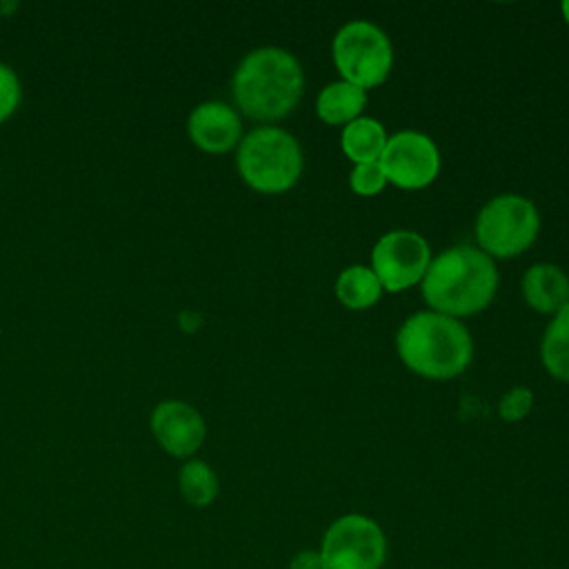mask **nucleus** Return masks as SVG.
Returning <instances> with one entry per match:
<instances>
[{"label":"nucleus","mask_w":569,"mask_h":569,"mask_svg":"<svg viewBox=\"0 0 569 569\" xmlns=\"http://www.w3.org/2000/svg\"><path fill=\"white\" fill-rule=\"evenodd\" d=\"M187 136L204 153H227L244 133L236 107L224 100H202L187 116Z\"/></svg>","instance_id":"9b49d317"},{"label":"nucleus","mask_w":569,"mask_h":569,"mask_svg":"<svg viewBox=\"0 0 569 569\" xmlns=\"http://www.w3.org/2000/svg\"><path fill=\"white\" fill-rule=\"evenodd\" d=\"M367 104V91L347 82V80H333L325 84L316 98V113L327 124H340L356 120L362 116V109Z\"/></svg>","instance_id":"4468645a"},{"label":"nucleus","mask_w":569,"mask_h":569,"mask_svg":"<svg viewBox=\"0 0 569 569\" xmlns=\"http://www.w3.org/2000/svg\"><path fill=\"white\" fill-rule=\"evenodd\" d=\"M305 91L300 60L284 47L262 44L247 51L231 76V98L238 113L271 124L287 118Z\"/></svg>","instance_id":"f257e3e1"},{"label":"nucleus","mask_w":569,"mask_h":569,"mask_svg":"<svg viewBox=\"0 0 569 569\" xmlns=\"http://www.w3.org/2000/svg\"><path fill=\"white\" fill-rule=\"evenodd\" d=\"M396 353L420 378L451 380L471 365L473 338L462 320L425 309L400 325Z\"/></svg>","instance_id":"7ed1b4c3"},{"label":"nucleus","mask_w":569,"mask_h":569,"mask_svg":"<svg viewBox=\"0 0 569 569\" xmlns=\"http://www.w3.org/2000/svg\"><path fill=\"white\" fill-rule=\"evenodd\" d=\"M149 429L158 447L171 458L189 460L207 438L204 416L184 400H160L149 413Z\"/></svg>","instance_id":"9d476101"},{"label":"nucleus","mask_w":569,"mask_h":569,"mask_svg":"<svg viewBox=\"0 0 569 569\" xmlns=\"http://www.w3.org/2000/svg\"><path fill=\"white\" fill-rule=\"evenodd\" d=\"M331 58L340 80L367 91L389 78L393 69V44L380 24L356 18L336 31Z\"/></svg>","instance_id":"423d86ee"},{"label":"nucleus","mask_w":569,"mask_h":569,"mask_svg":"<svg viewBox=\"0 0 569 569\" xmlns=\"http://www.w3.org/2000/svg\"><path fill=\"white\" fill-rule=\"evenodd\" d=\"M287 569H327L320 549H302L291 556Z\"/></svg>","instance_id":"412c9836"},{"label":"nucleus","mask_w":569,"mask_h":569,"mask_svg":"<svg viewBox=\"0 0 569 569\" xmlns=\"http://www.w3.org/2000/svg\"><path fill=\"white\" fill-rule=\"evenodd\" d=\"M336 298L353 311L373 307L382 296V284L371 267L349 264L336 278Z\"/></svg>","instance_id":"2eb2a0df"},{"label":"nucleus","mask_w":569,"mask_h":569,"mask_svg":"<svg viewBox=\"0 0 569 569\" xmlns=\"http://www.w3.org/2000/svg\"><path fill=\"white\" fill-rule=\"evenodd\" d=\"M533 409V391L525 385H516L507 389L498 400V416L505 422H518L527 418Z\"/></svg>","instance_id":"6ab92c4d"},{"label":"nucleus","mask_w":569,"mask_h":569,"mask_svg":"<svg viewBox=\"0 0 569 569\" xmlns=\"http://www.w3.org/2000/svg\"><path fill=\"white\" fill-rule=\"evenodd\" d=\"M427 238L413 229H391L382 233L371 249V269L382 291L398 293L420 284L431 262Z\"/></svg>","instance_id":"6e6552de"},{"label":"nucleus","mask_w":569,"mask_h":569,"mask_svg":"<svg viewBox=\"0 0 569 569\" xmlns=\"http://www.w3.org/2000/svg\"><path fill=\"white\" fill-rule=\"evenodd\" d=\"M540 360L551 378L569 382V302L556 311L545 327L540 340Z\"/></svg>","instance_id":"dca6fc26"},{"label":"nucleus","mask_w":569,"mask_h":569,"mask_svg":"<svg viewBox=\"0 0 569 569\" xmlns=\"http://www.w3.org/2000/svg\"><path fill=\"white\" fill-rule=\"evenodd\" d=\"M498 280L493 258L476 244L460 242L431 258L420 291L431 311L460 320L491 305Z\"/></svg>","instance_id":"f03ea898"},{"label":"nucleus","mask_w":569,"mask_h":569,"mask_svg":"<svg viewBox=\"0 0 569 569\" xmlns=\"http://www.w3.org/2000/svg\"><path fill=\"white\" fill-rule=\"evenodd\" d=\"M389 140L385 124L373 116H358L340 131V149L353 162H376Z\"/></svg>","instance_id":"ddd939ff"},{"label":"nucleus","mask_w":569,"mask_h":569,"mask_svg":"<svg viewBox=\"0 0 569 569\" xmlns=\"http://www.w3.org/2000/svg\"><path fill=\"white\" fill-rule=\"evenodd\" d=\"M22 102V82L18 71L0 60V124H4Z\"/></svg>","instance_id":"aec40b11"},{"label":"nucleus","mask_w":569,"mask_h":569,"mask_svg":"<svg viewBox=\"0 0 569 569\" xmlns=\"http://www.w3.org/2000/svg\"><path fill=\"white\" fill-rule=\"evenodd\" d=\"M540 231L536 202L520 193H498L487 200L473 222L476 247L489 258H513L533 244Z\"/></svg>","instance_id":"39448f33"},{"label":"nucleus","mask_w":569,"mask_h":569,"mask_svg":"<svg viewBox=\"0 0 569 569\" xmlns=\"http://www.w3.org/2000/svg\"><path fill=\"white\" fill-rule=\"evenodd\" d=\"M387 178L385 171L380 167V162H360L353 164L349 171V187L353 193L358 196H376L387 187Z\"/></svg>","instance_id":"a211bd4d"},{"label":"nucleus","mask_w":569,"mask_h":569,"mask_svg":"<svg viewBox=\"0 0 569 569\" xmlns=\"http://www.w3.org/2000/svg\"><path fill=\"white\" fill-rule=\"evenodd\" d=\"M320 553L327 569H382L387 536L373 518L345 513L327 527Z\"/></svg>","instance_id":"0eeeda50"},{"label":"nucleus","mask_w":569,"mask_h":569,"mask_svg":"<svg viewBox=\"0 0 569 569\" xmlns=\"http://www.w3.org/2000/svg\"><path fill=\"white\" fill-rule=\"evenodd\" d=\"M236 169L249 189L278 196L300 180L305 153L291 131L278 124H258L236 147Z\"/></svg>","instance_id":"20e7f679"},{"label":"nucleus","mask_w":569,"mask_h":569,"mask_svg":"<svg viewBox=\"0 0 569 569\" xmlns=\"http://www.w3.org/2000/svg\"><path fill=\"white\" fill-rule=\"evenodd\" d=\"M378 162L389 184L413 191L429 187L438 178L442 156L431 136L402 129L389 136Z\"/></svg>","instance_id":"1a4fd4ad"},{"label":"nucleus","mask_w":569,"mask_h":569,"mask_svg":"<svg viewBox=\"0 0 569 569\" xmlns=\"http://www.w3.org/2000/svg\"><path fill=\"white\" fill-rule=\"evenodd\" d=\"M525 302L538 313H556L569 302V276L553 262H533L520 280Z\"/></svg>","instance_id":"f8f14e48"},{"label":"nucleus","mask_w":569,"mask_h":569,"mask_svg":"<svg viewBox=\"0 0 569 569\" xmlns=\"http://www.w3.org/2000/svg\"><path fill=\"white\" fill-rule=\"evenodd\" d=\"M178 491L182 500L196 509L209 507L220 493L216 469L202 458H189L178 471Z\"/></svg>","instance_id":"f3484780"},{"label":"nucleus","mask_w":569,"mask_h":569,"mask_svg":"<svg viewBox=\"0 0 569 569\" xmlns=\"http://www.w3.org/2000/svg\"><path fill=\"white\" fill-rule=\"evenodd\" d=\"M18 4L16 2H0V16H9L11 11H16Z\"/></svg>","instance_id":"5701e85b"},{"label":"nucleus","mask_w":569,"mask_h":569,"mask_svg":"<svg viewBox=\"0 0 569 569\" xmlns=\"http://www.w3.org/2000/svg\"><path fill=\"white\" fill-rule=\"evenodd\" d=\"M560 13H562L565 22L569 24V0H562V2H560Z\"/></svg>","instance_id":"b1692460"},{"label":"nucleus","mask_w":569,"mask_h":569,"mask_svg":"<svg viewBox=\"0 0 569 569\" xmlns=\"http://www.w3.org/2000/svg\"><path fill=\"white\" fill-rule=\"evenodd\" d=\"M178 325H180V329L182 331H196L200 325H202V316L200 313H196V311H182L180 316H178Z\"/></svg>","instance_id":"4be33fe9"}]
</instances>
